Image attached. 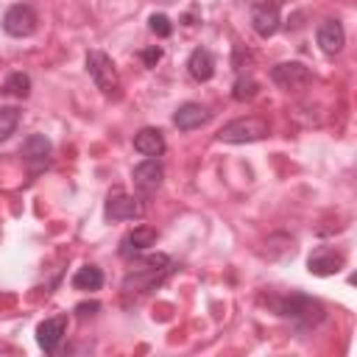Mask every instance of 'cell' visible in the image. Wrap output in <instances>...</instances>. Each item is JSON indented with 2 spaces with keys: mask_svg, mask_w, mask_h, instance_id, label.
Segmentation results:
<instances>
[{
  "mask_svg": "<svg viewBox=\"0 0 357 357\" xmlns=\"http://www.w3.org/2000/svg\"><path fill=\"white\" fill-rule=\"evenodd\" d=\"M262 137H268V120H262V117H240V120L226 123L218 131L220 142H234V145L237 142H254Z\"/></svg>",
  "mask_w": 357,
  "mask_h": 357,
  "instance_id": "obj_4",
  "label": "cell"
},
{
  "mask_svg": "<svg viewBox=\"0 0 357 357\" xmlns=\"http://www.w3.org/2000/svg\"><path fill=\"white\" fill-rule=\"evenodd\" d=\"M271 78H273V84H279L282 89H304L310 81H312V75H310V70L301 64V61H282V64H276L273 70H271Z\"/></svg>",
  "mask_w": 357,
  "mask_h": 357,
  "instance_id": "obj_6",
  "label": "cell"
},
{
  "mask_svg": "<svg viewBox=\"0 0 357 357\" xmlns=\"http://www.w3.org/2000/svg\"><path fill=\"white\" fill-rule=\"evenodd\" d=\"M156 229L153 226H137L134 231H128L123 240H120V254L123 257H137L142 251H148L153 243H156Z\"/></svg>",
  "mask_w": 357,
  "mask_h": 357,
  "instance_id": "obj_11",
  "label": "cell"
},
{
  "mask_svg": "<svg viewBox=\"0 0 357 357\" xmlns=\"http://www.w3.org/2000/svg\"><path fill=\"white\" fill-rule=\"evenodd\" d=\"M20 153L28 162H47V156H50V139L45 134H31V137H25Z\"/></svg>",
  "mask_w": 357,
  "mask_h": 357,
  "instance_id": "obj_17",
  "label": "cell"
},
{
  "mask_svg": "<svg viewBox=\"0 0 357 357\" xmlns=\"http://www.w3.org/2000/svg\"><path fill=\"white\" fill-rule=\"evenodd\" d=\"M36 11L31 6H11L6 14H3V31L8 36H31L36 31Z\"/></svg>",
  "mask_w": 357,
  "mask_h": 357,
  "instance_id": "obj_5",
  "label": "cell"
},
{
  "mask_svg": "<svg viewBox=\"0 0 357 357\" xmlns=\"http://www.w3.org/2000/svg\"><path fill=\"white\" fill-rule=\"evenodd\" d=\"M231 95H234V100H251V98L257 95V81L240 75V78L234 81V92H231Z\"/></svg>",
  "mask_w": 357,
  "mask_h": 357,
  "instance_id": "obj_21",
  "label": "cell"
},
{
  "mask_svg": "<svg viewBox=\"0 0 357 357\" xmlns=\"http://www.w3.org/2000/svg\"><path fill=\"white\" fill-rule=\"evenodd\" d=\"M100 284H103V271L95 265H81L73 276L75 290H100Z\"/></svg>",
  "mask_w": 357,
  "mask_h": 357,
  "instance_id": "obj_18",
  "label": "cell"
},
{
  "mask_svg": "<svg viewBox=\"0 0 357 357\" xmlns=\"http://www.w3.org/2000/svg\"><path fill=\"white\" fill-rule=\"evenodd\" d=\"M86 73H89V78L95 81V86H98L103 95H117V89H120V75H117L114 61H112L103 50H89V53H86Z\"/></svg>",
  "mask_w": 357,
  "mask_h": 357,
  "instance_id": "obj_3",
  "label": "cell"
},
{
  "mask_svg": "<svg viewBox=\"0 0 357 357\" xmlns=\"http://www.w3.org/2000/svg\"><path fill=\"white\" fill-rule=\"evenodd\" d=\"M279 0H259L251 6V25L259 36H273L279 28Z\"/></svg>",
  "mask_w": 357,
  "mask_h": 357,
  "instance_id": "obj_8",
  "label": "cell"
},
{
  "mask_svg": "<svg viewBox=\"0 0 357 357\" xmlns=\"http://www.w3.org/2000/svg\"><path fill=\"white\" fill-rule=\"evenodd\" d=\"M131 178H134V187H137L142 195H151V192L159 190V184H162V178H165V170H162V165H159L156 159H145V162H139V165L131 170Z\"/></svg>",
  "mask_w": 357,
  "mask_h": 357,
  "instance_id": "obj_10",
  "label": "cell"
},
{
  "mask_svg": "<svg viewBox=\"0 0 357 357\" xmlns=\"http://www.w3.org/2000/svg\"><path fill=\"white\" fill-rule=\"evenodd\" d=\"M273 307L282 318H290L301 326H315L321 318H324V307L310 298V296H301V293H290V296H282V298H273Z\"/></svg>",
  "mask_w": 357,
  "mask_h": 357,
  "instance_id": "obj_2",
  "label": "cell"
},
{
  "mask_svg": "<svg viewBox=\"0 0 357 357\" xmlns=\"http://www.w3.org/2000/svg\"><path fill=\"white\" fill-rule=\"evenodd\" d=\"M343 265H346V254L337 251V248H332V245L315 248V251L310 254V259H307V268H310V273H315V276H332V273H337Z\"/></svg>",
  "mask_w": 357,
  "mask_h": 357,
  "instance_id": "obj_7",
  "label": "cell"
},
{
  "mask_svg": "<svg viewBox=\"0 0 357 357\" xmlns=\"http://www.w3.org/2000/svg\"><path fill=\"white\" fill-rule=\"evenodd\" d=\"M159 59H162V50H159V47H148V50H142V61H145V67H153Z\"/></svg>",
  "mask_w": 357,
  "mask_h": 357,
  "instance_id": "obj_23",
  "label": "cell"
},
{
  "mask_svg": "<svg viewBox=\"0 0 357 357\" xmlns=\"http://www.w3.org/2000/svg\"><path fill=\"white\" fill-rule=\"evenodd\" d=\"M209 120V109L206 106H201V103H181L178 109H176V114H173V123H176V128L178 131H192V128H198V126H204Z\"/></svg>",
  "mask_w": 357,
  "mask_h": 357,
  "instance_id": "obj_13",
  "label": "cell"
},
{
  "mask_svg": "<svg viewBox=\"0 0 357 357\" xmlns=\"http://www.w3.org/2000/svg\"><path fill=\"white\" fill-rule=\"evenodd\" d=\"M75 312H78V318H92V315L98 312V301H89V304H78V307H75Z\"/></svg>",
  "mask_w": 357,
  "mask_h": 357,
  "instance_id": "obj_24",
  "label": "cell"
},
{
  "mask_svg": "<svg viewBox=\"0 0 357 357\" xmlns=\"http://www.w3.org/2000/svg\"><path fill=\"white\" fill-rule=\"evenodd\" d=\"M134 148L142 153V156H159L165 151V137L159 128H142L137 131L134 137Z\"/></svg>",
  "mask_w": 357,
  "mask_h": 357,
  "instance_id": "obj_16",
  "label": "cell"
},
{
  "mask_svg": "<svg viewBox=\"0 0 357 357\" xmlns=\"http://www.w3.org/2000/svg\"><path fill=\"white\" fill-rule=\"evenodd\" d=\"M167 273H170V257L148 254V257L131 262V271L123 276V290L126 293H145L156 282H162Z\"/></svg>",
  "mask_w": 357,
  "mask_h": 357,
  "instance_id": "obj_1",
  "label": "cell"
},
{
  "mask_svg": "<svg viewBox=\"0 0 357 357\" xmlns=\"http://www.w3.org/2000/svg\"><path fill=\"white\" fill-rule=\"evenodd\" d=\"M0 92L8 95V98H20V100H22V98L31 95V78H28L25 73H11V75L3 81Z\"/></svg>",
  "mask_w": 357,
  "mask_h": 357,
  "instance_id": "obj_19",
  "label": "cell"
},
{
  "mask_svg": "<svg viewBox=\"0 0 357 357\" xmlns=\"http://www.w3.org/2000/svg\"><path fill=\"white\" fill-rule=\"evenodd\" d=\"M187 70H190V75L195 81H209L215 75V59H212V53L206 47H195L190 53V59H187Z\"/></svg>",
  "mask_w": 357,
  "mask_h": 357,
  "instance_id": "obj_15",
  "label": "cell"
},
{
  "mask_svg": "<svg viewBox=\"0 0 357 357\" xmlns=\"http://www.w3.org/2000/svg\"><path fill=\"white\" fill-rule=\"evenodd\" d=\"M106 218L109 220H134V218H142V204H139V198H134L128 192H112L106 198Z\"/></svg>",
  "mask_w": 357,
  "mask_h": 357,
  "instance_id": "obj_9",
  "label": "cell"
},
{
  "mask_svg": "<svg viewBox=\"0 0 357 357\" xmlns=\"http://www.w3.org/2000/svg\"><path fill=\"white\" fill-rule=\"evenodd\" d=\"M318 45L324 53H337L343 45H346V33H343V25L337 20H326L318 25Z\"/></svg>",
  "mask_w": 357,
  "mask_h": 357,
  "instance_id": "obj_14",
  "label": "cell"
},
{
  "mask_svg": "<svg viewBox=\"0 0 357 357\" xmlns=\"http://www.w3.org/2000/svg\"><path fill=\"white\" fill-rule=\"evenodd\" d=\"M165 3H167V0H165Z\"/></svg>",
  "mask_w": 357,
  "mask_h": 357,
  "instance_id": "obj_26",
  "label": "cell"
},
{
  "mask_svg": "<svg viewBox=\"0 0 357 357\" xmlns=\"http://www.w3.org/2000/svg\"><path fill=\"white\" fill-rule=\"evenodd\" d=\"M64 329H67V318H64V315L45 318V321L36 326V343H39L45 351H56V346H59L61 337H64Z\"/></svg>",
  "mask_w": 357,
  "mask_h": 357,
  "instance_id": "obj_12",
  "label": "cell"
},
{
  "mask_svg": "<svg viewBox=\"0 0 357 357\" xmlns=\"http://www.w3.org/2000/svg\"><path fill=\"white\" fill-rule=\"evenodd\" d=\"M17 123H20V109H14V106H0V142L14 134Z\"/></svg>",
  "mask_w": 357,
  "mask_h": 357,
  "instance_id": "obj_20",
  "label": "cell"
},
{
  "mask_svg": "<svg viewBox=\"0 0 357 357\" xmlns=\"http://www.w3.org/2000/svg\"><path fill=\"white\" fill-rule=\"evenodd\" d=\"M148 25H151V31H153L156 36H170V31H173V25H170V20H167L165 14H153V17L148 20Z\"/></svg>",
  "mask_w": 357,
  "mask_h": 357,
  "instance_id": "obj_22",
  "label": "cell"
},
{
  "mask_svg": "<svg viewBox=\"0 0 357 357\" xmlns=\"http://www.w3.org/2000/svg\"><path fill=\"white\" fill-rule=\"evenodd\" d=\"M254 3H259V0H248V6H254Z\"/></svg>",
  "mask_w": 357,
  "mask_h": 357,
  "instance_id": "obj_25",
  "label": "cell"
}]
</instances>
